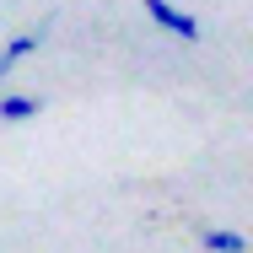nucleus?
Here are the masks:
<instances>
[{
  "label": "nucleus",
  "mask_w": 253,
  "mask_h": 253,
  "mask_svg": "<svg viewBox=\"0 0 253 253\" xmlns=\"http://www.w3.org/2000/svg\"><path fill=\"white\" fill-rule=\"evenodd\" d=\"M140 11L151 16V27H162L167 38H183V43H200V16H189L183 5H172V0H140Z\"/></svg>",
  "instance_id": "nucleus-1"
},
{
  "label": "nucleus",
  "mask_w": 253,
  "mask_h": 253,
  "mask_svg": "<svg viewBox=\"0 0 253 253\" xmlns=\"http://www.w3.org/2000/svg\"><path fill=\"white\" fill-rule=\"evenodd\" d=\"M200 248L205 253H248V237L232 226H200Z\"/></svg>",
  "instance_id": "nucleus-2"
},
{
  "label": "nucleus",
  "mask_w": 253,
  "mask_h": 253,
  "mask_svg": "<svg viewBox=\"0 0 253 253\" xmlns=\"http://www.w3.org/2000/svg\"><path fill=\"white\" fill-rule=\"evenodd\" d=\"M38 113H43V97H33V92H11V97H0V119H5V124L38 119Z\"/></svg>",
  "instance_id": "nucleus-3"
},
{
  "label": "nucleus",
  "mask_w": 253,
  "mask_h": 253,
  "mask_svg": "<svg viewBox=\"0 0 253 253\" xmlns=\"http://www.w3.org/2000/svg\"><path fill=\"white\" fill-rule=\"evenodd\" d=\"M5 70H11V59H5V49H0V81H5Z\"/></svg>",
  "instance_id": "nucleus-4"
}]
</instances>
